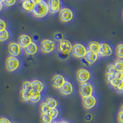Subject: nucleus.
Instances as JSON below:
<instances>
[{"instance_id":"nucleus-40","label":"nucleus","mask_w":123,"mask_h":123,"mask_svg":"<svg viewBox=\"0 0 123 123\" xmlns=\"http://www.w3.org/2000/svg\"><path fill=\"white\" fill-rule=\"evenodd\" d=\"M0 123H12L9 119L6 117H1L0 118Z\"/></svg>"},{"instance_id":"nucleus-45","label":"nucleus","mask_w":123,"mask_h":123,"mask_svg":"<svg viewBox=\"0 0 123 123\" xmlns=\"http://www.w3.org/2000/svg\"></svg>"},{"instance_id":"nucleus-28","label":"nucleus","mask_w":123,"mask_h":123,"mask_svg":"<svg viewBox=\"0 0 123 123\" xmlns=\"http://www.w3.org/2000/svg\"><path fill=\"white\" fill-rule=\"evenodd\" d=\"M22 90L23 91H28V92H30L33 90L31 82L28 81H26L24 82L22 84Z\"/></svg>"},{"instance_id":"nucleus-25","label":"nucleus","mask_w":123,"mask_h":123,"mask_svg":"<svg viewBox=\"0 0 123 123\" xmlns=\"http://www.w3.org/2000/svg\"><path fill=\"white\" fill-rule=\"evenodd\" d=\"M116 54L119 59H123V44H119L116 48Z\"/></svg>"},{"instance_id":"nucleus-20","label":"nucleus","mask_w":123,"mask_h":123,"mask_svg":"<svg viewBox=\"0 0 123 123\" xmlns=\"http://www.w3.org/2000/svg\"><path fill=\"white\" fill-rule=\"evenodd\" d=\"M41 98V92L32 90L30 92V101L33 103L37 104L40 101Z\"/></svg>"},{"instance_id":"nucleus-2","label":"nucleus","mask_w":123,"mask_h":123,"mask_svg":"<svg viewBox=\"0 0 123 123\" xmlns=\"http://www.w3.org/2000/svg\"><path fill=\"white\" fill-rule=\"evenodd\" d=\"M71 52L74 57L78 59H82L85 57L87 53V49L82 44L76 43L73 46Z\"/></svg>"},{"instance_id":"nucleus-37","label":"nucleus","mask_w":123,"mask_h":123,"mask_svg":"<svg viewBox=\"0 0 123 123\" xmlns=\"http://www.w3.org/2000/svg\"><path fill=\"white\" fill-rule=\"evenodd\" d=\"M115 78V76H114V74H108L106 73V80L108 83H110L111 81Z\"/></svg>"},{"instance_id":"nucleus-15","label":"nucleus","mask_w":123,"mask_h":123,"mask_svg":"<svg viewBox=\"0 0 123 123\" xmlns=\"http://www.w3.org/2000/svg\"><path fill=\"white\" fill-rule=\"evenodd\" d=\"M60 92L64 95H69L73 92V87L72 84L69 81H65L63 86L60 89Z\"/></svg>"},{"instance_id":"nucleus-43","label":"nucleus","mask_w":123,"mask_h":123,"mask_svg":"<svg viewBox=\"0 0 123 123\" xmlns=\"http://www.w3.org/2000/svg\"><path fill=\"white\" fill-rule=\"evenodd\" d=\"M120 111H121V112H123V105H122V106H121V107Z\"/></svg>"},{"instance_id":"nucleus-1","label":"nucleus","mask_w":123,"mask_h":123,"mask_svg":"<svg viewBox=\"0 0 123 123\" xmlns=\"http://www.w3.org/2000/svg\"><path fill=\"white\" fill-rule=\"evenodd\" d=\"M35 4L32 11V14L37 18H43L49 12V6L47 2L41 0L34 1Z\"/></svg>"},{"instance_id":"nucleus-7","label":"nucleus","mask_w":123,"mask_h":123,"mask_svg":"<svg viewBox=\"0 0 123 123\" xmlns=\"http://www.w3.org/2000/svg\"><path fill=\"white\" fill-rule=\"evenodd\" d=\"M80 94L83 98L92 95L93 93V87L89 83H81L80 86Z\"/></svg>"},{"instance_id":"nucleus-12","label":"nucleus","mask_w":123,"mask_h":123,"mask_svg":"<svg viewBox=\"0 0 123 123\" xmlns=\"http://www.w3.org/2000/svg\"><path fill=\"white\" fill-rule=\"evenodd\" d=\"M48 4L50 13L55 14L57 12L60 11L61 2L59 0H50L48 1Z\"/></svg>"},{"instance_id":"nucleus-13","label":"nucleus","mask_w":123,"mask_h":123,"mask_svg":"<svg viewBox=\"0 0 123 123\" xmlns=\"http://www.w3.org/2000/svg\"><path fill=\"white\" fill-rule=\"evenodd\" d=\"M65 82V80L63 76L61 74H55L52 78V85L54 88L60 89Z\"/></svg>"},{"instance_id":"nucleus-44","label":"nucleus","mask_w":123,"mask_h":123,"mask_svg":"<svg viewBox=\"0 0 123 123\" xmlns=\"http://www.w3.org/2000/svg\"></svg>"},{"instance_id":"nucleus-18","label":"nucleus","mask_w":123,"mask_h":123,"mask_svg":"<svg viewBox=\"0 0 123 123\" xmlns=\"http://www.w3.org/2000/svg\"><path fill=\"white\" fill-rule=\"evenodd\" d=\"M34 4H35L34 0L24 1H23L22 4V7L25 11L28 12H32Z\"/></svg>"},{"instance_id":"nucleus-22","label":"nucleus","mask_w":123,"mask_h":123,"mask_svg":"<svg viewBox=\"0 0 123 123\" xmlns=\"http://www.w3.org/2000/svg\"><path fill=\"white\" fill-rule=\"evenodd\" d=\"M46 105L49 106L50 109H54V108H57L58 106V102L55 99L51 97H49L46 99Z\"/></svg>"},{"instance_id":"nucleus-10","label":"nucleus","mask_w":123,"mask_h":123,"mask_svg":"<svg viewBox=\"0 0 123 123\" xmlns=\"http://www.w3.org/2000/svg\"><path fill=\"white\" fill-rule=\"evenodd\" d=\"M83 105L85 108L87 110L92 109L95 106L97 103V100L95 97L93 95H91L87 97H84L82 99Z\"/></svg>"},{"instance_id":"nucleus-30","label":"nucleus","mask_w":123,"mask_h":123,"mask_svg":"<svg viewBox=\"0 0 123 123\" xmlns=\"http://www.w3.org/2000/svg\"><path fill=\"white\" fill-rule=\"evenodd\" d=\"M48 115L52 117V119H56L59 116V110L57 108H54V109H50L49 111Z\"/></svg>"},{"instance_id":"nucleus-14","label":"nucleus","mask_w":123,"mask_h":123,"mask_svg":"<svg viewBox=\"0 0 123 123\" xmlns=\"http://www.w3.org/2000/svg\"><path fill=\"white\" fill-rule=\"evenodd\" d=\"M32 43V39L27 35H22L18 39V44L20 48H26L28 45Z\"/></svg>"},{"instance_id":"nucleus-3","label":"nucleus","mask_w":123,"mask_h":123,"mask_svg":"<svg viewBox=\"0 0 123 123\" xmlns=\"http://www.w3.org/2000/svg\"><path fill=\"white\" fill-rule=\"evenodd\" d=\"M41 50L46 54L53 52L55 49V44L53 41L50 39H44L41 43Z\"/></svg>"},{"instance_id":"nucleus-26","label":"nucleus","mask_w":123,"mask_h":123,"mask_svg":"<svg viewBox=\"0 0 123 123\" xmlns=\"http://www.w3.org/2000/svg\"><path fill=\"white\" fill-rule=\"evenodd\" d=\"M9 37V33L7 30L0 31V42H3L7 40Z\"/></svg>"},{"instance_id":"nucleus-33","label":"nucleus","mask_w":123,"mask_h":123,"mask_svg":"<svg viewBox=\"0 0 123 123\" xmlns=\"http://www.w3.org/2000/svg\"><path fill=\"white\" fill-rule=\"evenodd\" d=\"M121 82H122L121 81H120V80H117V79L115 78L113 80L111 81L110 84L113 87H114L116 88V87H117L119 86V84H120Z\"/></svg>"},{"instance_id":"nucleus-8","label":"nucleus","mask_w":123,"mask_h":123,"mask_svg":"<svg viewBox=\"0 0 123 123\" xmlns=\"http://www.w3.org/2000/svg\"><path fill=\"white\" fill-rule=\"evenodd\" d=\"M76 78L80 83H87L91 78V73L87 69H80L77 71Z\"/></svg>"},{"instance_id":"nucleus-17","label":"nucleus","mask_w":123,"mask_h":123,"mask_svg":"<svg viewBox=\"0 0 123 123\" xmlns=\"http://www.w3.org/2000/svg\"><path fill=\"white\" fill-rule=\"evenodd\" d=\"M25 51L28 55H35L38 52V48L36 43L32 42L30 44L27 48H25Z\"/></svg>"},{"instance_id":"nucleus-19","label":"nucleus","mask_w":123,"mask_h":123,"mask_svg":"<svg viewBox=\"0 0 123 123\" xmlns=\"http://www.w3.org/2000/svg\"><path fill=\"white\" fill-rule=\"evenodd\" d=\"M31 84H32L33 90H35L39 92H42L44 88V85L43 83L39 80H33L31 82Z\"/></svg>"},{"instance_id":"nucleus-41","label":"nucleus","mask_w":123,"mask_h":123,"mask_svg":"<svg viewBox=\"0 0 123 123\" xmlns=\"http://www.w3.org/2000/svg\"><path fill=\"white\" fill-rule=\"evenodd\" d=\"M3 1H0V11H1L2 10V9H3Z\"/></svg>"},{"instance_id":"nucleus-31","label":"nucleus","mask_w":123,"mask_h":123,"mask_svg":"<svg viewBox=\"0 0 123 123\" xmlns=\"http://www.w3.org/2000/svg\"><path fill=\"white\" fill-rule=\"evenodd\" d=\"M116 71H116L113 64H110L107 67V68H106V73H108V74H115Z\"/></svg>"},{"instance_id":"nucleus-34","label":"nucleus","mask_w":123,"mask_h":123,"mask_svg":"<svg viewBox=\"0 0 123 123\" xmlns=\"http://www.w3.org/2000/svg\"><path fill=\"white\" fill-rule=\"evenodd\" d=\"M115 78L123 81V71H116L114 74Z\"/></svg>"},{"instance_id":"nucleus-5","label":"nucleus","mask_w":123,"mask_h":123,"mask_svg":"<svg viewBox=\"0 0 123 123\" xmlns=\"http://www.w3.org/2000/svg\"><path fill=\"white\" fill-rule=\"evenodd\" d=\"M59 18L62 22H68L73 18V12L70 9L62 8L59 11Z\"/></svg>"},{"instance_id":"nucleus-24","label":"nucleus","mask_w":123,"mask_h":123,"mask_svg":"<svg viewBox=\"0 0 123 123\" xmlns=\"http://www.w3.org/2000/svg\"><path fill=\"white\" fill-rule=\"evenodd\" d=\"M20 97L23 101L28 102L30 101V92L22 90L20 92Z\"/></svg>"},{"instance_id":"nucleus-32","label":"nucleus","mask_w":123,"mask_h":123,"mask_svg":"<svg viewBox=\"0 0 123 123\" xmlns=\"http://www.w3.org/2000/svg\"><path fill=\"white\" fill-rule=\"evenodd\" d=\"M54 38L57 41H61L62 40L64 39V36H63V33H62L60 32H56L54 34Z\"/></svg>"},{"instance_id":"nucleus-36","label":"nucleus","mask_w":123,"mask_h":123,"mask_svg":"<svg viewBox=\"0 0 123 123\" xmlns=\"http://www.w3.org/2000/svg\"><path fill=\"white\" fill-rule=\"evenodd\" d=\"M3 2L7 6H12L16 3V1L15 0H6V1H4Z\"/></svg>"},{"instance_id":"nucleus-11","label":"nucleus","mask_w":123,"mask_h":123,"mask_svg":"<svg viewBox=\"0 0 123 123\" xmlns=\"http://www.w3.org/2000/svg\"><path fill=\"white\" fill-rule=\"evenodd\" d=\"M8 52L9 54L13 57H17L19 55L21 52V48L18 43H11L8 46Z\"/></svg>"},{"instance_id":"nucleus-38","label":"nucleus","mask_w":123,"mask_h":123,"mask_svg":"<svg viewBox=\"0 0 123 123\" xmlns=\"http://www.w3.org/2000/svg\"><path fill=\"white\" fill-rule=\"evenodd\" d=\"M117 121L119 123H123V112L119 111L117 115Z\"/></svg>"},{"instance_id":"nucleus-21","label":"nucleus","mask_w":123,"mask_h":123,"mask_svg":"<svg viewBox=\"0 0 123 123\" xmlns=\"http://www.w3.org/2000/svg\"><path fill=\"white\" fill-rule=\"evenodd\" d=\"M100 48V43L97 41H91L88 44V50L98 54Z\"/></svg>"},{"instance_id":"nucleus-42","label":"nucleus","mask_w":123,"mask_h":123,"mask_svg":"<svg viewBox=\"0 0 123 123\" xmlns=\"http://www.w3.org/2000/svg\"><path fill=\"white\" fill-rule=\"evenodd\" d=\"M59 123H70L68 121H62L59 122Z\"/></svg>"},{"instance_id":"nucleus-35","label":"nucleus","mask_w":123,"mask_h":123,"mask_svg":"<svg viewBox=\"0 0 123 123\" xmlns=\"http://www.w3.org/2000/svg\"><path fill=\"white\" fill-rule=\"evenodd\" d=\"M6 27H7V25H6V22L4 21V20L0 18V31L6 30Z\"/></svg>"},{"instance_id":"nucleus-23","label":"nucleus","mask_w":123,"mask_h":123,"mask_svg":"<svg viewBox=\"0 0 123 123\" xmlns=\"http://www.w3.org/2000/svg\"><path fill=\"white\" fill-rule=\"evenodd\" d=\"M113 65L117 71H123V60L120 59H116L114 62Z\"/></svg>"},{"instance_id":"nucleus-27","label":"nucleus","mask_w":123,"mask_h":123,"mask_svg":"<svg viewBox=\"0 0 123 123\" xmlns=\"http://www.w3.org/2000/svg\"><path fill=\"white\" fill-rule=\"evenodd\" d=\"M52 117L48 114H41V121L43 123H52Z\"/></svg>"},{"instance_id":"nucleus-9","label":"nucleus","mask_w":123,"mask_h":123,"mask_svg":"<svg viewBox=\"0 0 123 123\" xmlns=\"http://www.w3.org/2000/svg\"><path fill=\"white\" fill-rule=\"evenodd\" d=\"M112 53L113 50L109 44L106 43L100 44V48L98 52V55L101 57H107L111 55Z\"/></svg>"},{"instance_id":"nucleus-16","label":"nucleus","mask_w":123,"mask_h":123,"mask_svg":"<svg viewBox=\"0 0 123 123\" xmlns=\"http://www.w3.org/2000/svg\"><path fill=\"white\" fill-rule=\"evenodd\" d=\"M98 55L97 54L93 53L89 50H87V53L84 57V60L89 64H93L98 59Z\"/></svg>"},{"instance_id":"nucleus-6","label":"nucleus","mask_w":123,"mask_h":123,"mask_svg":"<svg viewBox=\"0 0 123 123\" xmlns=\"http://www.w3.org/2000/svg\"><path fill=\"white\" fill-rule=\"evenodd\" d=\"M72 44L67 39H63L59 42L58 49L63 54H69L72 50Z\"/></svg>"},{"instance_id":"nucleus-39","label":"nucleus","mask_w":123,"mask_h":123,"mask_svg":"<svg viewBox=\"0 0 123 123\" xmlns=\"http://www.w3.org/2000/svg\"><path fill=\"white\" fill-rule=\"evenodd\" d=\"M116 89L119 93H123V81H122L121 83L119 84V86L116 87Z\"/></svg>"},{"instance_id":"nucleus-4","label":"nucleus","mask_w":123,"mask_h":123,"mask_svg":"<svg viewBox=\"0 0 123 123\" xmlns=\"http://www.w3.org/2000/svg\"><path fill=\"white\" fill-rule=\"evenodd\" d=\"M20 66V62L18 59L15 57L10 56L6 59V67L9 71L12 72L18 69Z\"/></svg>"},{"instance_id":"nucleus-29","label":"nucleus","mask_w":123,"mask_h":123,"mask_svg":"<svg viewBox=\"0 0 123 123\" xmlns=\"http://www.w3.org/2000/svg\"><path fill=\"white\" fill-rule=\"evenodd\" d=\"M39 108H40V111L41 114H48L50 110L49 106L46 105V102H44L41 104Z\"/></svg>"}]
</instances>
